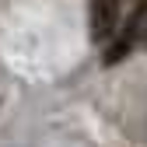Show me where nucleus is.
I'll list each match as a JSON object with an SVG mask.
<instances>
[{"instance_id":"obj_1","label":"nucleus","mask_w":147,"mask_h":147,"mask_svg":"<svg viewBox=\"0 0 147 147\" xmlns=\"http://www.w3.org/2000/svg\"><path fill=\"white\" fill-rule=\"evenodd\" d=\"M119 4L123 0H91V35H95V42L109 39L119 21Z\"/></svg>"},{"instance_id":"obj_2","label":"nucleus","mask_w":147,"mask_h":147,"mask_svg":"<svg viewBox=\"0 0 147 147\" xmlns=\"http://www.w3.org/2000/svg\"><path fill=\"white\" fill-rule=\"evenodd\" d=\"M140 39H144V46H147V25H144V35H140Z\"/></svg>"}]
</instances>
